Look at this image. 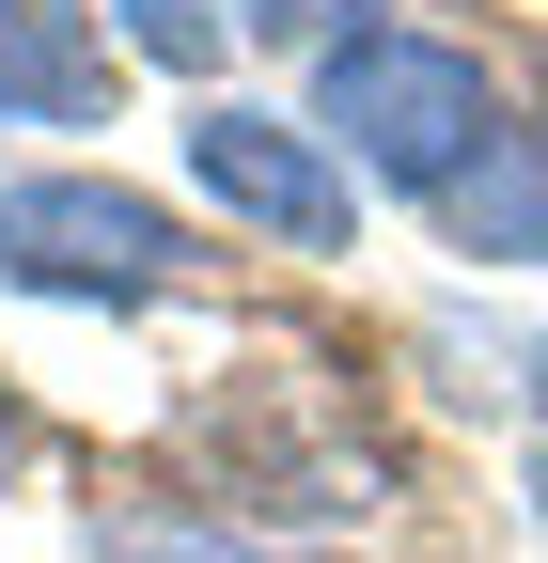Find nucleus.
Wrapping results in <instances>:
<instances>
[{
  "instance_id": "nucleus-3",
  "label": "nucleus",
  "mask_w": 548,
  "mask_h": 563,
  "mask_svg": "<svg viewBox=\"0 0 548 563\" xmlns=\"http://www.w3.org/2000/svg\"><path fill=\"white\" fill-rule=\"evenodd\" d=\"M188 188L220 203L235 235H266V251H346L361 235V173L329 157L314 125H283V110H188Z\"/></svg>"
},
{
  "instance_id": "nucleus-6",
  "label": "nucleus",
  "mask_w": 548,
  "mask_h": 563,
  "mask_svg": "<svg viewBox=\"0 0 548 563\" xmlns=\"http://www.w3.org/2000/svg\"><path fill=\"white\" fill-rule=\"evenodd\" d=\"M95 563H329V548L251 532L235 501H125V517H95Z\"/></svg>"
},
{
  "instance_id": "nucleus-7",
  "label": "nucleus",
  "mask_w": 548,
  "mask_h": 563,
  "mask_svg": "<svg viewBox=\"0 0 548 563\" xmlns=\"http://www.w3.org/2000/svg\"><path fill=\"white\" fill-rule=\"evenodd\" d=\"M110 16H125V47H142V63H173V79L220 63V0H110Z\"/></svg>"
},
{
  "instance_id": "nucleus-2",
  "label": "nucleus",
  "mask_w": 548,
  "mask_h": 563,
  "mask_svg": "<svg viewBox=\"0 0 548 563\" xmlns=\"http://www.w3.org/2000/svg\"><path fill=\"white\" fill-rule=\"evenodd\" d=\"M0 282L17 298H79V313H142V298H188L204 251L173 203L110 188V173H32L0 188Z\"/></svg>"
},
{
  "instance_id": "nucleus-1",
  "label": "nucleus",
  "mask_w": 548,
  "mask_h": 563,
  "mask_svg": "<svg viewBox=\"0 0 548 563\" xmlns=\"http://www.w3.org/2000/svg\"><path fill=\"white\" fill-rule=\"evenodd\" d=\"M314 110H329V141H346L376 188H424V203L502 141L486 63L439 47V32H392V16H361V32H329V47H314Z\"/></svg>"
},
{
  "instance_id": "nucleus-9",
  "label": "nucleus",
  "mask_w": 548,
  "mask_h": 563,
  "mask_svg": "<svg viewBox=\"0 0 548 563\" xmlns=\"http://www.w3.org/2000/svg\"><path fill=\"white\" fill-rule=\"evenodd\" d=\"M17 454H32V422H17V391H0V470H17Z\"/></svg>"
},
{
  "instance_id": "nucleus-5",
  "label": "nucleus",
  "mask_w": 548,
  "mask_h": 563,
  "mask_svg": "<svg viewBox=\"0 0 548 563\" xmlns=\"http://www.w3.org/2000/svg\"><path fill=\"white\" fill-rule=\"evenodd\" d=\"M439 235H454V251H486V266L548 251V125H502L486 157L439 188Z\"/></svg>"
},
{
  "instance_id": "nucleus-4",
  "label": "nucleus",
  "mask_w": 548,
  "mask_h": 563,
  "mask_svg": "<svg viewBox=\"0 0 548 563\" xmlns=\"http://www.w3.org/2000/svg\"><path fill=\"white\" fill-rule=\"evenodd\" d=\"M95 110H110L95 0H0V125H95Z\"/></svg>"
},
{
  "instance_id": "nucleus-10",
  "label": "nucleus",
  "mask_w": 548,
  "mask_h": 563,
  "mask_svg": "<svg viewBox=\"0 0 548 563\" xmlns=\"http://www.w3.org/2000/svg\"><path fill=\"white\" fill-rule=\"evenodd\" d=\"M533 407H548V361H533Z\"/></svg>"
},
{
  "instance_id": "nucleus-8",
  "label": "nucleus",
  "mask_w": 548,
  "mask_h": 563,
  "mask_svg": "<svg viewBox=\"0 0 548 563\" xmlns=\"http://www.w3.org/2000/svg\"><path fill=\"white\" fill-rule=\"evenodd\" d=\"M235 16H251V32H329L346 0H235Z\"/></svg>"
}]
</instances>
